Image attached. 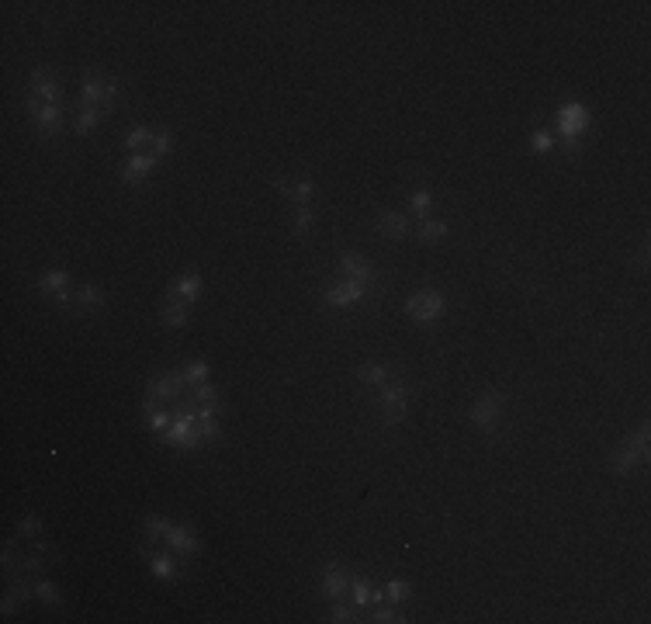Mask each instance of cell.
<instances>
[{
	"label": "cell",
	"mask_w": 651,
	"mask_h": 624,
	"mask_svg": "<svg viewBox=\"0 0 651 624\" xmlns=\"http://www.w3.org/2000/svg\"><path fill=\"white\" fill-rule=\"evenodd\" d=\"M201 295V274L187 271L181 277H174V285L166 288V299L170 302H184V305H191V302Z\"/></svg>",
	"instance_id": "30bf717a"
},
{
	"label": "cell",
	"mask_w": 651,
	"mask_h": 624,
	"mask_svg": "<svg viewBox=\"0 0 651 624\" xmlns=\"http://www.w3.org/2000/svg\"><path fill=\"white\" fill-rule=\"evenodd\" d=\"M142 555H146V562H149V569H153V576H159V579H177V559L170 555V551H149V548H142Z\"/></svg>",
	"instance_id": "e0dca14e"
},
{
	"label": "cell",
	"mask_w": 651,
	"mask_h": 624,
	"mask_svg": "<svg viewBox=\"0 0 651 624\" xmlns=\"http://www.w3.org/2000/svg\"><path fill=\"white\" fill-rule=\"evenodd\" d=\"M277 191L285 194L291 205H309L315 194V184L309 177H302V181H277Z\"/></svg>",
	"instance_id": "2e32d148"
},
{
	"label": "cell",
	"mask_w": 651,
	"mask_h": 624,
	"mask_svg": "<svg viewBox=\"0 0 651 624\" xmlns=\"http://www.w3.org/2000/svg\"><path fill=\"white\" fill-rule=\"evenodd\" d=\"M443 236H447V222H440V218H426V222L416 229L419 243H437V240H443Z\"/></svg>",
	"instance_id": "cb8c5ba5"
},
{
	"label": "cell",
	"mask_w": 651,
	"mask_h": 624,
	"mask_svg": "<svg viewBox=\"0 0 651 624\" xmlns=\"http://www.w3.org/2000/svg\"><path fill=\"white\" fill-rule=\"evenodd\" d=\"M170 149H174V139H170V129H159L157 136H153V153H157L159 160H163V157H166Z\"/></svg>",
	"instance_id": "d6a6232c"
},
{
	"label": "cell",
	"mask_w": 651,
	"mask_h": 624,
	"mask_svg": "<svg viewBox=\"0 0 651 624\" xmlns=\"http://www.w3.org/2000/svg\"><path fill=\"white\" fill-rule=\"evenodd\" d=\"M339 271H343L346 281H357V285H364V288H371V281L378 277V271L367 264L361 253H339Z\"/></svg>",
	"instance_id": "ba28073f"
},
{
	"label": "cell",
	"mask_w": 651,
	"mask_h": 624,
	"mask_svg": "<svg viewBox=\"0 0 651 624\" xmlns=\"http://www.w3.org/2000/svg\"><path fill=\"white\" fill-rule=\"evenodd\" d=\"M35 597L42 600V603H49V607H59V590H55V583H49V579H35Z\"/></svg>",
	"instance_id": "f546056e"
},
{
	"label": "cell",
	"mask_w": 651,
	"mask_h": 624,
	"mask_svg": "<svg viewBox=\"0 0 651 624\" xmlns=\"http://www.w3.org/2000/svg\"><path fill=\"white\" fill-rule=\"evenodd\" d=\"M558 132H561V142H565V153L575 157V149H578V132H586L589 129V111L582 108V105H575L568 101L565 108L558 111Z\"/></svg>",
	"instance_id": "3957f363"
},
{
	"label": "cell",
	"mask_w": 651,
	"mask_h": 624,
	"mask_svg": "<svg viewBox=\"0 0 651 624\" xmlns=\"http://www.w3.org/2000/svg\"><path fill=\"white\" fill-rule=\"evenodd\" d=\"M28 111L35 115V125H38V132L46 139L59 136V129H63V111H59V105H46L42 97H35L28 90Z\"/></svg>",
	"instance_id": "8992f818"
},
{
	"label": "cell",
	"mask_w": 651,
	"mask_h": 624,
	"mask_svg": "<svg viewBox=\"0 0 651 624\" xmlns=\"http://www.w3.org/2000/svg\"><path fill=\"white\" fill-rule=\"evenodd\" d=\"M105 118V111L101 108H80L77 111V136H90L94 132V125Z\"/></svg>",
	"instance_id": "484cf974"
},
{
	"label": "cell",
	"mask_w": 651,
	"mask_h": 624,
	"mask_svg": "<svg viewBox=\"0 0 651 624\" xmlns=\"http://www.w3.org/2000/svg\"><path fill=\"white\" fill-rule=\"evenodd\" d=\"M354 600L350 597H339V600H333V614H329V621H337V624H343V621H354Z\"/></svg>",
	"instance_id": "f1b7e54d"
},
{
	"label": "cell",
	"mask_w": 651,
	"mask_h": 624,
	"mask_svg": "<svg viewBox=\"0 0 651 624\" xmlns=\"http://www.w3.org/2000/svg\"><path fill=\"white\" fill-rule=\"evenodd\" d=\"M153 129H146V125H135V129H129L125 132V149L129 153H142V146H153Z\"/></svg>",
	"instance_id": "7402d4cb"
},
{
	"label": "cell",
	"mask_w": 651,
	"mask_h": 624,
	"mask_svg": "<svg viewBox=\"0 0 651 624\" xmlns=\"http://www.w3.org/2000/svg\"><path fill=\"white\" fill-rule=\"evenodd\" d=\"M191 392H194V399H198V403H211V399H218L215 385H208V381H198V385H191Z\"/></svg>",
	"instance_id": "d590c367"
},
{
	"label": "cell",
	"mask_w": 651,
	"mask_h": 624,
	"mask_svg": "<svg viewBox=\"0 0 651 624\" xmlns=\"http://www.w3.org/2000/svg\"><path fill=\"white\" fill-rule=\"evenodd\" d=\"M105 90H107V80L101 73H90L83 87H80V108H101V101H105Z\"/></svg>",
	"instance_id": "9a60e30c"
},
{
	"label": "cell",
	"mask_w": 651,
	"mask_h": 624,
	"mask_svg": "<svg viewBox=\"0 0 651 624\" xmlns=\"http://www.w3.org/2000/svg\"><path fill=\"white\" fill-rule=\"evenodd\" d=\"M502 406H506V396H502V392H485V396H478V403L468 409V420L478 427V430L492 434L495 423H499V416H502Z\"/></svg>",
	"instance_id": "277c9868"
},
{
	"label": "cell",
	"mask_w": 651,
	"mask_h": 624,
	"mask_svg": "<svg viewBox=\"0 0 651 624\" xmlns=\"http://www.w3.org/2000/svg\"><path fill=\"white\" fill-rule=\"evenodd\" d=\"M409 597H413V590H409L406 579H388V583H385V600H391V603H406Z\"/></svg>",
	"instance_id": "83f0119b"
},
{
	"label": "cell",
	"mask_w": 651,
	"mask_h": 624,
	"mask_svg": "<svg viewBox=\"0 0 651 624\" xmlns=\"http://www.w3.org/2000/svg\"><path fill=\"white\" fill-rule=\"evenodd\" d=\"M18 534H21V538H35V534H42V520H38V517H25V520L18 524Z\"/></svg>",
	"instance_id": "8d00e7d4"
},
{
	"label": "cell",
	"mask_w": 651,
	"mask_h": 624,
	"mask_svg": "<svg viewBox=\"0 0 651 624\" xmlns=\"http://www.w3.org/2000/svg\"><path fill=\"white\" fill-rule=\"evenodd\" d=\"M371 590H374V583H371V579H361V576L350 583V600H354L357 610H364L367 603H371Z\"/></svg>",
	"instance_id": "4316f807"
},
{
	"label": "cell",
	"mask_w": 651,
	"mask_h": 624,
	"mask_svg": "<svg viewBox=\"0 0 651 624\" xmlns=\"http://www.w3.org/2000/svg\"><path fill=\"white\" fill-rule=\"evenodd\" d=\"M357 375H361V381H364V385L381 388V385L388 381V368H385L381 361H367V364H361V371H357Z\"/></svg>",
	"instance_id": "44dd1931"
},
{
	"label": "cell",
	"mask_w": 651,
	"mask_h": 624,
	"mask_svg": "<svg viewBox=\"0 0 651 624\" xmlns=\"http://www.w3.org/2000/svg\"><path fill=\"white\" fill-rule=\"evenodd\" d=\"M367 295L364 285H357V281H333L329 288H326V305H333V309H343V305H357V302Z\"/></svg>",
	"instance_id": "52a82bcc"
},
{
	"label": "cell",
	"mask_w": 651,
	"mask_h": 624,
	"mask_svg": "<svg viewBox=\"0 0 651 624\" xmlns=\"http://www.w3.org/2000/svg\"><path fill=\"white\" fill-rule=\"evenodd\" d=\"M530 146H534V153H551V149H554V136L541 129V132H534V139H530Z\"/></svg>",
	"instance_id": "e575fe53"
},
{
	"label": "cell",
	"mask_w": 651,
	"mask_h": 624,
	"mask_svg": "<svg viewBox=\"0 0 651 624\" xmlns=\"http://www.w3.org/2000/svg\"><path fill=\"white\" fill-rule=\"evenodd\" d=\"M430 208H433V191L430 188H419V191H413L409 194V216H416V218H430Z\"/></svg>",
	"instance_id": "d6986e66"
},
{
	"label": "cell",
	"mask_w": 651,
	"mask_h": 624,
	"mask_svg": "<svg viewBox=\"0 0 651 624\" xmlns=\"http://www.w3.org/2000/svg\"><path fill=\"white\" fill-rule=\"evenodd\" d=\"M170 527H174V524H170L166 517H157V514H153V517H146V531H149V538H153V541H159V538L166 541Z\"/></svg>",
	"instance_id": "4dcf8cb0"
},
{
	"label": "cell",
	"mask_w": 651,
	"mask_h": 624,
	"mask_svg": "<svg viewBox=\"0 0 651 624\" xmlns=\"http://www.w3.org/2000/svg\"><path fill=\"white\" fill-rule=\"evenodd\" d=\"M166 544L177 551V555H187V559H194L198 551H201V541H198V534L194 531H187L181 524H174L170 527V534H166Z\"/></svg>",
	"instance_id": "4fadbf2b"
},
{
	"label": "cell",
	"mask_w": 651,
	"mask_h": 624,
	"mask_svg": "<svg viewBox=\"0 0 651 624\" xmlns=\"http://www.w3.org/2000/svg\"><path fill=\"white\" fill-rule=\"evenodd\" d=\"M31 94L42 97L46 105H59V101H63L59 83H55V77L53 73H46V70H35V73H31Z\"/></svg>",
	"instance_id": "5bb4252c"
},
{
	"label": "cell",
	"mask_w": 651,
	"mask_h": 624,
	"mask_svg": "<svg viewBox=\"0 0 651 624\" xmlns=\"http://www.w3.org/2000/svg\"><path fill=\"white\" fill-rule=\"evenodd\" d=\"M648 458V423H641L630 437H624L613 451H610V468L617 475H630L637 465Z\"/></svg>",
	"instance_id": "6da1fadb"
},
{
	"label": "cell",
	"mask_w": 651,
	"mask_h": 624,
	"mask_svg": "<svg viewBox=\"0 0 651 624\" xmlns=\"http://www.w3.org/2000/svg\"><path fill=\"white\" fill-rule=\"evenodd\" d=\"M409 413V385L406 381H391V385H381V396H378V416L385 427H395L402 423Z\"/></svg>",
	"instance_id": "7a4b0ae2"
},
{
	"label": "cell",
	"mask_w": 651,
	"mask_h": 624,
	"mask_svg": "<svg viewBox=\"0 0 651 624\" xmlns=\"http://www.w3.org/2000/svg\"><path fill=\"white\" fill-rule=\"evenodd\" d=\"M406 312L423 326L437 323L443 316V295L440 292H416V295H409V302H406Z\"/></svg>",
	"instance_id": "5b68a950"
},
{
	"label": "cell",
	"mask_w": 651,
	"mask_h": 624,
	"mask_svg": "<svg viewBox=\"0 0 651 624\" xmlns=\"http://www.w3.org/2000/svg\"><path fill=\"white\" fill-rule=\"evenodd\" d=\"M157 160L159 157L153 149H149V153H129V160L122 163V181H125V184H139V181L157 166Z\"/></svg>",
	"instance_id": "8fae6325"
},
{
	"label": "cell",
	"mask_w": 651,
	"mask_h": 624,
	"mask_svg": "<svg viewBox=\"0 0 651 624\" xmlns=\"http://www.w3.org/2000/svg\"><path fill=\"white\" fill-rule=\"evenodd\" d=\"M371 621H381V624H395V621H406L395 607H388V603H378V610H374V618Z\"/></svg>",
	"instance_id": "836d02e7"
},
{
	"label": "cell",
	"mask_w": 651,
	"mask_h": 624,
	"mask_svg": "<svg viewBox=\"0 0 651 624\" xmlns=\"http://www.w3.org/2000/svg\"><path fill=\"white\" fill-rule=\"evenodd\" d=\"M184 379H187V385H198V381L208 379V364L205 361H191L187 368H184Z\"/></svg>",
	"instance_id": "1f68e13d"
},
{
	"label": "cell",
	"mask_w": 651,
	"mask_h": 624,
	"mask_svg": "<svg viewBox=\"0 0 651 624\" xmlns=\"http://www.w3.org/2000/svg\"><path fill=\"white\" fill-rule=\"evenodd\" d=\"M312 226H315L312 205H295V212H291V229H295L298 236H309Z\"/></svg>",
	"instance_id": "ffe728a7"
},
{
	"label": "cell",
	"mask_w": 651,
	"mask_h": 624,
	"mask_svg": "<svg viewBox=\"0 0 651 624\" xmlns=\"http://www.w3.org/2000/svg\"><path fill=\"white\" fill-rule=\"evenodd\" d=\"M77 302L80 305H87V309H105L107 295L97 288V285H80L77 288Z\"/></svg>",
	"instance_id": "d4e9b609"
},
{
	"label": "cell",
	"mask_w": 651,
	"mask_h": 624,
	"mask_svg": "<svg viewBox=\"0 0 651 624\" xmlns=\"http://www.w3.org/2000/svg\"><path fill=\"white\" fill-rule=\"evenodd\" d=\"M374 226H378V233H381L385 240H402V236H409V229H413V216H406V212H381Z\"/></svg>",
	"instance_id": "7c38bea8"
},
{
	"label": "cell",
	"mask_w": 651,
	"mask_h": 624,
	"mask_svg": "<svg viewBox=\"0 0 651 624\" xmlns=\"http://www.w3.org/2000/svg\"><path fill=\"white\" fill-rule=\"evenodd\" d=\"M159 323L170 326V329H181V326L191 323V312H187V305H184V302H170V305H163V309H159Z\"/></svg>",
	"instance_id": "ac0fdd59"
},
{
	"label": "cell",
	"mask_w": 651,
	"mask_h": 624,
	"mask_svg": "<svg viewBox=\"0 0 651 624\" xmlns=\"http://www.w3.org/2000/svg\"><path fill=\"white\" fill-rule=\"evenodd\" d=\"M38 288L46 292V295H59V292H66L70 288V274L66 271H49L38 277Z\"/></svg>",
	"instance_id": "603a6c76"
},
{
	"label": "cell",
	"mask_w": 651,
	"mask_h": 624,
	"mask_svg": "<svg viewBox=\"0 0 651 624\" xmlns=\"http://www.w3.org/2000/svg\"><path fill=\"white\" fill-rule=\"evenodd\" d=\"M198 434H201V440H218V423H215V416H208V420H198Z\"/></svg>",
	"instance_id": "74e56055"
},
{
	"label": "cell",
	"mask_w": 651,
	"mask_h": 624,
	"mask_svg": "<svg viewBox=\"0 0 651 624\" xmlns=\"http://www.w3.org/2000/svg\"><path fill=\"white\" fill-rule=\"evenodd\" d=\"M350 583H354V576L343 569V566H326V572H322V593L329 600H339V597H350Z\"/></svg>",
	"instance_id": "9c48e42d"
}]
</instances>
